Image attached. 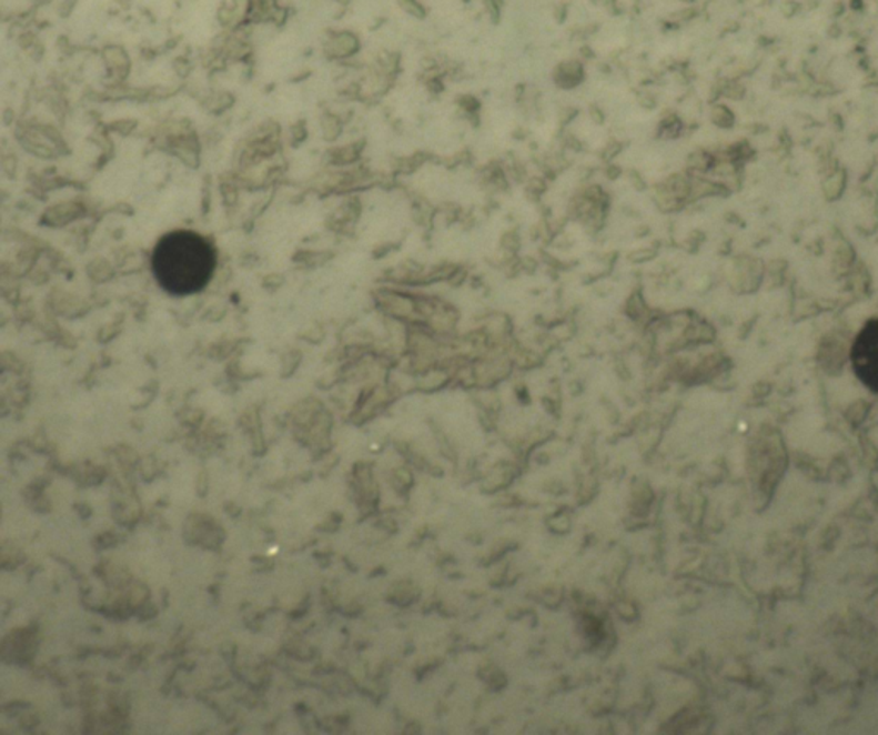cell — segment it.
Segmentation results:
<instances>
[{"label": "cell", "mask_w": 878, "mask_h": 735, "mask_svg": "<svg viewBox=\"0 0 878 735\" xmlns=\"http://www.w3.org/2000/svg\"><path fill=\"white\" fill-rule=\"evenodd\" d=\"M215 244L200 232H169L151 253V272L170 296H191L203 291L215 273Z\"/></svg>", "instance_id": "1"}, {"label": "cell", "mask_w": 878, "mask_h": 735, "mask_svg": "<svg viewBox=\"0 0 878 735\" xmlns=\"http://www.w3.org/2000/svg\"><path fill=\"white\" fill-rule=\"evenodd\" d=\"M851 364L861 383L878 394V319L868 320L856 335Z\"/></svg>", "instance_id": "2"}, {"label": "cell", "mask_w": 878, "mask_h": 735, "mask_svg": "<svg viewBox=\"0 0 878 735\" xmlns=\"http://www.w3.org/2000/svg\"><path fill=\"white\" fill-rule=\"evenodd\" d=\"M582 78H584V69L578 62H565V64L559 66L558 71H556L555 80L559 87L563 88H574L581 83Z\"/></svg>", "instance_id": "3"}, {"label": "cell", "mask_w": 878, "mask_h": 735, "mask_svg": "<svg viewBox=\"0 0 878 735\" xmlns=\"http://www.w3.org/2000/svg\"><path fill=\"white\" fill-rule=\"evenodd\" d=\"M357 47V39L351 33L335 34L332 42H330V49H332L333 53H336V56H349V53L355 52Z\"/></svg>", "instance_id": "4"}, {"label": "cell", "mask_w": 878, "mask_h": 735, "mask_svg": "<svg viewBox=\"0 0 878 735\" xmlns=\"http://www.w3.org/2000/svg\"><path fill=\"white\" fill-rule=\"evenodd\" d=\"M625 311L626 315L634 320L642 319V316L647 315V306H645L640 294L635 292V294H632V296L626 300Z\"/></svg>", "instance_id": "5"}, {"label": "cell", "mask_w": 878, "mask_h": 735, "mask_svg": "<svg viewBox=\"0 0 878 735\" xmlns=\"http://www.w3.org/2000/svg\"><path fill=\"white\" fill-rule=\"evenodd\" d=\"M502 246L505 248L506 251H509V253H515L518 246H521V243H518V235L515 234V232H506V234L503 235Z\"/></svg>", "instance_id": "6"}, {"label": "cell", "mask_w": 878, "mask_h": 735, "mask_svg": "<svg viewBox=\"0 0 878 735\" xmlns=\"http://www.w3.org/2000/svg\"><path fill=\"white\" fill-rule=\"evenodd\" d=\"M400 4H402V8H404L408 14L424 16L423 8H421L415 0H400Z\"/></svg>", "instance_id": "7"}]
</instances>
